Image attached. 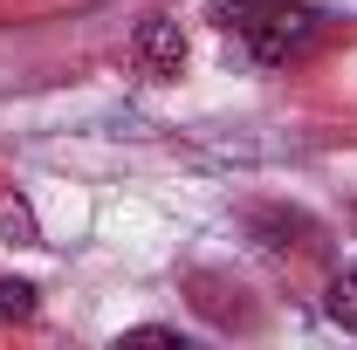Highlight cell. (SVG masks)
Masks as SVG:
<instances>
[{
    "instance_id": "5b68a950",
    "label": "cell",
    "mask_w": 357,
    "mask_h": 350,
    "mask_svg": "<svg viewBox=\"0 0 357 350\" xmlns=\"http://www.w3.org/2000/svg\"><path fill=\"white\" fill-rule=\"evenodd\" d=\"M35 282H21V275H0V316H14V323H28L35 316Z\"/></svg>"
},
{
    "instance_id": "3957f363",
    "label": "cell",
    "mask_w": 357,
    "mask_h": 350,
    "mask_svg": "<svg viewBox=\"0 0 357 350\" xmlns=\"http://www.w3.org/2000/svg\"><path fill=\"white\" fill-rule=\"evenodd\" d=\"M282 7H296V0H213V21H220L227 35H255L261 21H275Z\"/></svg>"
},
{
    "instance_id": "8992f818",
    "label": "cell",
    "mask_w": 357,
    "mask_h": 350,
    "mask_svg": "<svg viewBox=\"0 0 357 350\" xmlns=\"http://www.w3.org/2000/svg\"><path fill=\"white\" fill-rule=\"evenodd\" d=\"M330 316H337V323L357 337V268H344V275L330 282Z\"/></svg>"
},
{
    "instance_id": "7a4b0ae2",
    "label": "cell",
    "mask_w": 357,
    "mask_h": 350,
    "mask_svg": "<svg viewBox=\"0 0 357 350\" xmlns=\"http://www.w3.org/2000/svg\"><path fill=\"white\" fill-rule=\"evenodd\" d=\"M310 28H316V14L303 7V0H296V7H282L275 21H261V28L248 35V48H255L261 62H282L289 48H303V42H310Z\"/></svg>"
},
{
    "instance_id": "277c9868",
    "label": "cell",
    "mask_w": 357,
    "mask_h": 350,
    "mask_svg": "<svg viewBox=\"0 0 357 350\" xmlns=\"http://www.w3.org/2000/svg\"><path fill=\"white\" fill-rule=\"evenodd\" d=\"M0 234L14 241V248H35V213H28V199H0Z\"/></svg>"
},
{
    "instance_id": "6da1fadb",
    "label": "cell",
    "mask_w": 357,
    "mask_h": 350,
    "mask_svg": "<svg viewBox=\"0 0 357 350\" xmlns=\"http://www.w3.org/2000/svg\"><path fill=\"white\" fill-rule=\"evenodd\" d=\"M131 55H137V69H144V76H178V69H185V35H178V21L151 14V21L137 28Z\"/></svg>"
}]
</instances>
